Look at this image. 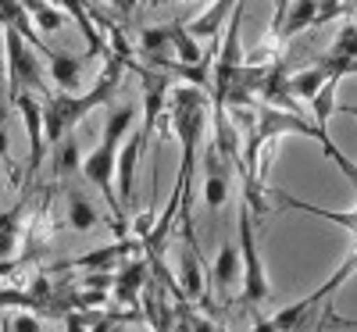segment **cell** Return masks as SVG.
<instances>
[{"label": "cell", "mask_w": 357, "mask_h": 332, "mask_svg": "<svg viewBox=\"0 0 357 332\" xmlns=\"http://www.w3.org/2000/svg\"><path fill=\"white\" fill-rule=\"evenodd\" d=\"M79 172L86 175V183H93V186L100 190V197L107 200L111 215H114V232L126 239V236H129L126 204L118 200V190H114V183H118V146L100 143L97 150H89V154L82 158V168H79Z\"/></svg>", "instance_id": "obj_2"}, {"label": "cell", "mask_w": 357, "mask_h": 332, "mask_svg": "<svg viewBox=\"0 0 357 332\" xmlns=\"http://www.w3.org/2000/svg\"><path fill=\"white\" fill-rule=\"evenodd\" d=\"M336 72L325 65V57H321V65H314V68H304V72H296V75H289L286 79V89H289V97H301V100H311L318 89L329 82ZM343 79V75H340Z\"/></svg>", "instance_id": "obj_7"}, {"label": "cell", "mask_w": 357, "mask_h": 332, "mask_svg": "<svg viewBox=\"0 0 357 332\" xmlns=\"http://www.w3.org/2000/svg\"><path fill=\"white\" fill-rule=\"evenodd\" d=\"M68 225L75 232H89V229L100 225V215H97L93 200H89L86 193H79V190H68Z\"/></svg>", "instance_id": "obj_14"}, {"label": "cell", "mask_w": 357, "mask_h": 332, "mask_svg": "<svg viewBox=\"0 0 357 332\" xmlns=\"http://www.w3.org/2000/svg\"><path fill=\"white\" fill-rule=\"evenodd\" d=\"M204 200L211 211H222V204L229 200V175H225L215 150H211V158H207V172H204Z\"/></svg>", "instance_id": "obj_9"}, {"label": "cell", "mask_w": 357, "mask_h": 332, "mask_svg": "<svg viewBox=\"0 0 357 332\" xmlns=\"http://www.w3.org/2000/svg\"><path fill=\"white\" fill-rule=\"evenodd\" d=\"M11 104L18 107L22 122H25V133H29V172H36L43 154H47V136H43V104L36 100V93H29V89H22V93L11 97Z\"/></svg>", "instance_id": "obj_4"}, {"label": "cell", "mask_w": 357, "mask_h": 332, "mask_svg": "<svg viewBox=\"0 0 357 332\" xmlns=\"http://www.w3.org/2000/svg\"><path fill=\"white\" fill-rule=\"evenodd\" d=\"M61 322H65V332H89L97 318H93V315H86L82 308H75V311H65Z\"/></svg>", "instance_id": "obj_22"}, {"label": "cell", "mask_w": 357, "mask_h": 332, "mask_svg": "<svg viewBox=\"0 0 357 332\" xmlns=\"http://www.w3.org/2000/svg\"><path fill=\"white\" fill-rule=\"evenodd\" d=\"M11 139H8V104H0V161H8Z\"/></svg>", "instance_id": "obj_26"}, {"label": "cell", "mask_w": 357, "mask_h": 332, "mask_svg": "<svg viewBox=\"0 0 357 332\" xmlns=\"http://www.w3.org/2000/svg\"><path fill=\"white\" fill-rule=\"evenodd\" d=\"M54 168H57V172H79V168H82V161H79V146H75L72 136H65L61 143L54 146Z\"/></svg>", "instance_id": "obj_21"}, {"label": "cell", "mask_w": 357, "mask_h": 332, "mask_svg": "<svg viewBox=\"0 0 357 332\" xmlns=\"http://www.w3.org/2000/svg\"><path fill=\"white\" fill-rule=\"evenodd\" d=\"M314 332H325V315H321V322L314 325Z\"/></svg>", "instance_id": "obj_31"}, {"label": "cell", "mask_w": 357, "mask_h": 332, "mask_svg": "<svg viewBox=\"0 0 357 332\" xmlns=\"http://www.w3.org/2000/svg\"><path fill=\"white\" fill-rule=\"evenodd\" d=\"M318 18V0H293V8L286 11V22L275 36H296L304 33V29H311Z\"/></svg>", "instance_id": "obj_16"}, {"label": "cell", "mask_w": 357, "mask_h": 332, "mask_svg": "<svg viewBox=\"0 0 357 332\" xmlns=\"http://www.w3.org/2000/svg\"><path fill=\"white\" fill-rule=\"evenodd\" d=\"M254 332H279V329H275V322H272V318H268V322H257V325H254Z\"/></svg>", "instance_id": "obj_29"}, {"label": "cell", "mask_w": 357, "mask_h": 332, "mask_svg": "<svg viewBox=\"0 0 357 332\" xmlns=\"http://www.w3.org/2000/svg\"><path fill=\"white\" fill-rule=\"evenodd\" d=\"M61 4H65V11L75 18V25L82 29V36H86V43H89V57H93V54L111 57V47L100 40V33L93 29V18H89V8L82 4V0H61Z\"/></svg>", "instance_id": "obj_12"}, {"label": "cell", "mask_w": 357, "mask_h": 332, "mask_svg": "<svg viewBox=\"0 0 357 332\" xmlns=\"http://www.w3.org/2000/svg\"><path fill=\"white\" fill-rule=\"evenodd\" d=\"M336 89H340V75H333L311 97V114H314V122H318V129L325 136H329V122H333V114H336Z\"/></svg>", "instance_id": "obj_15"}, {"label": "cell", "mask_w": 357, "mask_h": 332, "mask_svg": "<svg viewBox=\"0 0 357 332\" xmlns=\"http://www.w3.org/2000/svg\"><path fill=\"white\" fill-rule=\"evenodd\" d=\"M146 129H136L122 146H118V183H122V204L132 200V186H136V165L143 154V143H146Z\"/></svg>", "instance_id": "obj_6"}, {"label": "cell", "mask_w": 357, "mask_h": 332, "mask_svg": "<svg viewBox=\"0 0 357 332\" xmlns=\"http://www.w3.org/2000/svg\"><path fill=\"white\" fill-rule=\"evenodd\" d=\"M139 47L143 54L151 57H168L172 50V25H151V29H143V36H139Z\"/></svg>", "instance_id": "obj_19"}, {"label": "cell", "mask_w": 357, "mask_h": 332, "mask_svg": "<svg viewBox=\"0 0 357 332\" xmlns=\"http://www.w3.org/2000/svg\"><path fill=\"white\" fill-rule=\"evenodd\" d=\"M257 222H254V211L247 200H240V261H243V304L257 308L272 296V286H268L264 276V261L257 250Z\"/></svg>", "instance_id": "obj_1"}, {"label": "cell", "mask_w": 357, "mask_h": 332, "mask_svg": "<svg viewBox=\"0 0 357 332\" xmlns=\"http://www.w3.org/2000/svg\"><path fill=\"white\" fill-rule=\"evenodd\" d=\"M4 79H8V61H4V54H0V86H4ZM4 104V100H0Z\"/></svg>", "instance_id": "obj_30"}, {"label": "cell", "mask_w": 357, "mask_h": 332, "mask_svg": "<svg viewBox=\"0 0 357 332\" xmlns=\"http://www.w3.org/2000/svg\"><path fill=\"white\" fill-rule=\"evenodd\" d=\"M172 50L178 54V61H183V65H200L204 61L200 40L190 33L186 25H172Z\"/></svg>", "instance_id": "obj_18"}, {"label": "cell", "mask_w": 357, "mask_h": 332, "mask_svg": "<svg viewBox=\"0 0 357 332\" xmlns=\"http://www.w3.org/2000/svg\"><path fill=\"white\" fill-rule=\"evenodd\" d=\"M325 325H333V329H357V318H340L333 315V300L325 304Z\"/></svg>", "instance_id": "obj_27"}, {"label": "cell", "mask_w": 357, "mask_h": 332, "mask_svg": "<svg viewBox=\"0 0 357 332\" xmlns=\"http://www.w3.org/2000/svg\"><path fill=\"white\" fill-rule=\"evenodd\" d=\"M22 204L4 211L0 215V261H8L15 250H18V239H22Z\"/></svg>", "instance_id": "obj_17"}, {"label": "cell", "mask_w": 357, "mask_h": 332, "mask_svg": "<svg viewBox=\"0 0 357 332\" xmlns=\"http://www.w3.org/2000/svg\"><path fill=\"white\" fill-rule=\"evenodd\" d=\"M4 332H43V325H40V318H36V315L22 311V315H15V318H11V325L4 322Z\"/></svg>", "instance_id": "obj_24"}, {"label": "cell", "mask_w": 357, "mask_h": 332, "mask_svg": "<svg viewBox=\"0 0 357 332\" xmlns=\"http://www.w3.org/2000/svg\"><path fill=\"white\" fill-rule=\"evenodd\" d=\"M79 75H82V57L50 50V79H54V86H61V93H75Z\"/></svg>", "instance_id": "obj_11"}, {"label": "cell", "mask_w": 357, "mask_h": 332, "mask_svg": "<svg viewBox=\"0 0 357 332\" xmlns=\"http://www.w3.org/2000/svg\"><path fill=\"white\" fill-rule=\"evenodd\" d=\"M132 126H136V107H132V104L111 107L107 122H104V136H100V143H107V146H122V139L132 133Z\"/></svg>", "instance_id": "obj_13"}, {"label": "cell", "mask_w": 357, "mask_h": 332, "mask_svg": "<svg viewBox=\"0 0 357 332\" xmlns=\"http://www.w3.org/2000/svg\"><path fill=\"white\" fill-rule=\"evenodd\" d=\"M132 318H136V311H129V315H100L89 332H122V325L132 322Z\"/></svg>", "instance_id": "obj_23"}, {"label": "cell", "mask_w": 357, "mask_h": 332, "mask_svg": "<svg viewBox=\"0 0 357 332\" xmlns=\"http://www.w3.org/2000/svg\"><path fill=\"white\" fill-rule=\"evenodd\" d=\"M29 15H33L40 33H57V29L65 25V11H57L50 0H43V4H36V8H29Z\"/></svg>", "instance_id": "obj_20"}, {"label": "cell", "mask_w": 357, "mask_h": 332, "mask_svg": "<svg viewBox=\"0 0 357 332\" xmlns=\"http://www.w3.org/2000/svg\"><path fill=\"white\" fill-rule=\"evenodd\" d=\"M240 279H243L240 247H236V243H222V250H218V257H215V282H218V289L229 293Z\"/></svg>", "instance_id": "obj_10"}, {"label": "cell", "mask_w": 357, "mask_h": 332, "mask_svg": "<svg viewBox=\"0 0 357 332\" xmlns=\"http://www.w3.org/2000/svg\"><path fill=\"white\" fill-rule=\"evenodd\" d=\"M178 286H183V296L190 300H204L207 304V293H204V271L197 261V247L190 243L183 254H178Z\"/></svg>", "instance_id": "obj_8"}, {"label": "cell", "mask_w": 357, "mask_h": 332, "mask_svg": "<svg viewBox=\"0 0 357 332\" xmlns=\"http://www.w3.org/2000/svg\"><path fill=\"white\" fill-rule=\"evenodd\" d=\"M286 11H289V0H275V18H272V33H279L282 22H286Z\"/></svg>", "instance_id": "obj_28"}, {"label": "cell", "mask_w": 357, "mask_h": 332, "mask_svg": "<svg viewBox=\"0 0 357 332\" xmlns=\"http://www.w3.org/2000/svg\"><path fill=\"white\" fill-rule=\"evenodd\" d=\"M154 225H158V215H154V211H143V215H136V222H132L129 229H132L136 239H143V243H146V239H151V232H154Z\"/></svg>", "instance_id": "obj_25"}, {"label": "cell", "mask_w": 357, "mask_h": 332, "mask_svg": "<svg viewBox=\"0 0 357 332\" xmlns=\"http://www.w3.org/2000/svg\"><path fill=\"white\" fill-rule=\"evenodd\" d=\"M143 286H146V261H143V257H132V261L122 264V271L114 276V300H118L126 311H136Z\"/></svg>", "instance_id": "obj_5"}, {"label": "cell", "mask_w": 357, "mask_h": 332, "mask_svg": "<svg viewBox=\"0 0 357 332\" xmlns=\"http://www.w3.org/2000/svg\"><path fill=\"white\" fill-rule=\"evenodd\" d=\"M4 54H8V82H11V97L29 89V93H43V72L36 54L29 50V40L18 33L15 25H4Z\"/></svg>", "instance_id": "obj_3"}]
</instances>
